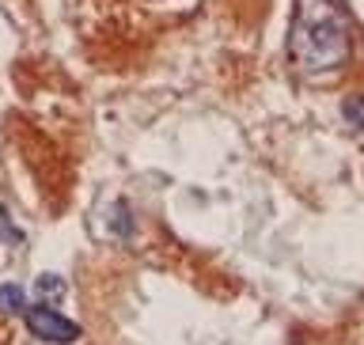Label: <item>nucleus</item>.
I'll list each match as a JSON object with an SVG mask.
<instances>
[{
	"mask_svg": "<svg viewBox=\"0 0 364 345\" xmlns=\"http://www.w3.org/2000/svg\"><path fill=\"white\" fill-rule=\"evenodd\" d=\"M27 327H31L34 338L53 341V345H68V341L80 338V327L73 323V319L57 315L53 307H31V312H27Z\"/></svg>",
	"mask_w": 364,
	"mask_h": 345,
	"instance_id": "obj_2",
	"label": "nucleus"
},
{
	"mask_svg": "<svg viewBox=\"0 0 364 345\" xmlns=\"http://www.w3.org/2000/svg\"><path fill=\"white\" fill-rule=\"evenodd\" d=\"M341 114H346V122L353 129H364V95H349L341 102Z\"/></svg>",
	"mask_w": 364,
	"mask_h": 345,
	"instance_id": "obj_4",
	"label": "nucleus"
},
{
	"mask_svg": "<svg viewBox=\"0 0 364 345\" xmlns=\"http://www.w3.org/2000/svg\"><path fill=\"white\" fill-rule=\"evenodd\" d=\"M23 289L19 285H0V312L4 315H16V312H23Z\"/></svg>",
	"mask_w": 364,
	"mask_h": 345,
	"instance_id": "obj_3",
	"label": "nucleus"
},
{
	"mask_svg": "<svg viewBox=\"0 0 364 345\" xmlns=\"http://www.w3.org/2000/svg\"><path fill=\"white\" fill-rule=\"evenodd\" d=\"M34 289H38L42 296H65V281L57 277V273H42V277L34 281Z\"/></svg>",
	"mask_w": 364,
	"mask_h": 345,
	"instance_id": "obj_5",
	"label": "nucleus"
},
{
	"mask_svg": "<svg viewBox=\"0 0 364 345\" xmlns=\"http://www.w3.org/2000/svg\"><path fill=\"white\" fill-rule=\"evenodd\" d=\"M349 16L338 0H300L289 34V57L304 73H330L349 61Z\"/></svg>",
	"mask_w": 364,
	"mask_h": 345,
	"instance_id": "obj_1",
	"label": "nucleus"
}]
</instances>
